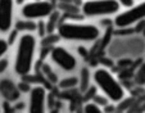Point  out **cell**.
Wrapping results in <instances>:
<instances>
[{
	"label": "cell",
	"mask_w": 145,
	"mask_h": 113,
	"mask_svg": "<svg viewBox=\"0 0 145 113\" xmlns=\"http://www.w3.org/2000/svg\"><path fill=\"white\" fill-rule=\"evenodd\" d=\"M37 40L31 32L23 33L18 40L17 53L14 58V71L19 76H26L31 72L35 61Z\"/></svg>",
	"instance_id": "obj_1"
},
{
	"label": "cell",
	"mask_w": 145,
	"mask_h": 113,
	"mask_svg": "<svg viewBox=\"0 0 145 113\" xmlns=\"http://www.w3.org/2000/svg\"><path fill=\"white\" fill-rule=\"evenodd\" d=\"M58 35L69 41H95L100 36V30L90 23H62Z\"/></svg>",
	"instance_id": "obj_2"
},
{
	"label": "cell",
	"mask_w": 145,
	"mask_h": 113,
	"mask_svg": "<svg viewBox=\"0 0 145 113\" xmlns=\"http://www.w3.org/2000/svg\"><path fill=\"white\" fill-rule=\"evenodd\" d=\"M93 78L95 85L101 90L107 99L117 103L125 98V90L116 77L107 68H98L94 71Z\"/></svg>",
	"instance_id": "obj_3"
},
{
	"label": "cell",
	"mask_w": 145,
	"mask_h": 113,
	"mask_svg": "<svg viewBox=\"0 0 145 113\" xmlns=\"http://www.w3.org/2000/svg\"><path fill=\"white\" fill-rule=\"evenodd\" d=\"M117 0H88L82 5V12L88 17L112 16L120 12Z\"/></svg>",
	"instance_id": "obj_4"
},
{
	"label": "cell",
	"mask_w": 145,
	"mask_h": 113,
	"mask_svg": "<svg viewBox=\"0 0 145 113\" xmlns=\"http://www.w3.org/2000/svg\"><path fill=\"white\" fill-rule=\"evenodd\" d=\"M22 16L26 20H41L53 14V5L46 0H39V1H30L22 7L21 10Z\"/></svg>",
	"instance_id": "obj_5"
},
{
	"label": "cell",
	"mask_w": 145,
	"mask_h": 113,
	"mask_svg": "<svg viewBox=\"0 0 145 113\" xmlns=\"http://www.w3.org/2000/svg\"><path fill=\"white\" fill-rule=\"evenodd\" d=\"M144 17H145V3L141 1L137 5H132L127 10L117 14L114 18V23L117 27L125 28L131 25H135L139 21H142Z\"/></svg>",
	"instance_id": "obj_6"
},
{
	"label": "cell",
	"mask_w": 145,
	"mask_h": 113,
	"mask_svg": "<svg viewBox=\"0 0 145 113\" xmlns=\"http://www.w3.org/2000/svg\"><path fill=\"white\" fill-rule=\"evenodd\" d=\"M50 57H52V61L54 62L58 67L64 69V71L71 72V71H73L77 66L74 55L63 46H55L54 49L52 50Z\"/></svg>",
	"instance_id": "obj_7"
},
{
	"label": "cell",
	"mask_w": 145,
	"mask_h": 113,
	"mask_svg": "<svg viewBox=\"0 0 145 113\" xmlns=\"http://www.w3.org/2000/svg\"><path fill=\"white\" fill-rule=\"evenodd\" d=\"M46 103V90L44 86L36 85L30 91V104L28 110L31 113H42L45 112Z\"/></svg>",
	"instance_id": "obj_8"
},
{
	"label": "cell",
	"mask_w": 145,
	"mask_h": 113,
	"mask_svg": "<svg viewBox=\"0 0 145 113\" xmlns=\"http://www.w3.org/2000/svg\"><path fill=\"white\" fill-rule=\"evenodd\" d=\"M14 0H0V32H8L13 26Z\"/></svg>",
	"instance_id": "obj_9"
},
{
	"label": "cell",
	"mask_w": 145,
	"mask_h": 113,
	"mask_svg": "<svg viewBox=\"0 0 145 113\" xmlns=\"http://www.w3.org/2000/svg\"><path fill=\"white\" fill-rule=\"evenodd\" d=\"M16 28H17V31L33 32L37 28V26H36V22H33L32 20H27V21H18L16 23Z\"/></svg>",
	"instance_id": "obj_10"
},
{
	"label": "cell",
	"mask_w": 145,
	"mask_h": 113,
	"mask_svg": "<svg viewBox=\"0 0 145 113\" xmlns=\"http://www.w3.org/2000/svg\"><path fill=\"white\" fill-rule=\"evenodd\" d=\"M84 110L88 113H100L101 112V109L99 108V105L96 103H88L85 105V109Z\"/></svg>",
	"instance_id": "obj_11"
},
{
	"label": "cell",
	"mask_w": 145,
	"mask_h": 113,
	"mask_svg": "<svg viewBox=\"0 0 145 113\" xmlns=\"http://www.w3.org/2000/svg\"><path fill=\"white\" fill-rule=\"evenodd\" d=\"M78 82L77 81V78H74V77H72V78H68V80H63L62 82H60V88H63V89H66V88H73L76 84Z\"/></svg>",
	"instance_id": "obj_12"
},
{
	"label": "cell",
	"mask_w": 145,
	"mask_h": 113,
	"mask_svg": "<svg viewBox=\"0 0 145 113\" xmlns=\"http://www.w3.org/2000/svg\"><path fill=\"white\" fill-rule=\"evenodd\" d=\"M8 48H9V44L7 40L4 39H0V58L8 52Z\"/></svg>",
	"instance_id": "obj_13"
},
{
	"label": "cell",
	"mask_w": 145,
	"mask_h": 113,
	"mask_svg": "<svg viewBox=\"0 0 145 113\" xmlns=\"http://www.w3.org/2000/svg\"><path fill=\"white\" fill-rule=\"evenodd\" d=\"M8 59H5V58H0V73H3L4 71H5L7 68H8Z\"/></svg>",
	"instance_id": "obj_14"
},
{
	"label": "cell",
	"mask_w": 145,
	"mask_h": 113,
	"mask_svg": "<svg viewBox=\"0 0 145 113\" xmlns=\"http://www.w3.org/2000/svg\"><path fill=\"white\" fill-rule=\"evenodd\" d=\"M117 1H118L120 5H123V7H126V8H130V7L134 5L135 0H117Z\"/></svg>",
	"instance_id": "obj_15"
}]
</instances>
